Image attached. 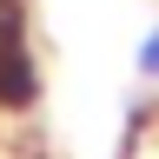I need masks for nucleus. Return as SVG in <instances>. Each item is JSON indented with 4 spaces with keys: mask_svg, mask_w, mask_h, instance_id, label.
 Returning a JSON list of instances; mask_svg holds the SVG:
<instances>
[{
    "mask_svg": "<svg viewBox=\"0 0 159 159\" xmlns=\"http://www.w3.org/2000/svg\"><path fill=\"white\" fill-rule=\"evenodd\" d=\"M133 73H139V80H159V27L139 33V47H133Z\"/></svg>",
    "mask_w": 159,
    "mask_h": 159,
    "instance_id": "2",
    "label": "nucleus"
},
{
    "mask_svg": "<svg viewBox=\"0 0 159 159\" xmlns=\"http://www.w3.org/2000/svg\"><path fill=\"white\" fill-rule=\"evenodd\" d=\"M40 93V66L27 47V13L20 0H0V106H27Z\"/></svg>",
    "mask_w": 159,
    "mask_h": 159,
    "instance_id": "1",
    "label": "nucleus"
}]
</instances>
